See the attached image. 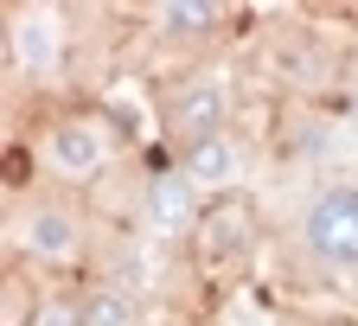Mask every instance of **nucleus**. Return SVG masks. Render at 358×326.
Instances as JSON below:
<instances>
[{"instance_id":"f257e3e1","label":"nucleus","mask_w":358,"mask_h":326,"mask_svg":"<svg viewBox=\"0 0 358 326\" xmlns=\"http://www.w3.org/2000/svg\"><path fill=\"white\" fill-rule=\"evenodd\" d=\"M307 250L327 269H358V185H327L307 205Z\"/></svg>"},{"instance_id":"0eeeda50","label":"nucleus","mask_w":358,"mask_h":326,"mask_svg":"<svg viewBox=\"0 0 358 326\" xmlns=\"http://www.w3.org/2000/svg\"><path fill=\"white\" fill-rule=\"evenodd\" d=\"M26 250L32 256H45V262H71L77 256V243H83V230H77V218L64 211V205H38L32 218H26Z\"/></svg>"},{"instance_id":"20e7f679","label":"nucleus","mask_w":358,"mask_h":326,"mask_svg":"<svg viewBox=\"0 0 358 326\" xmlns=\"http://www.w3.org/2000/svg\"><path fill=\"white\" fill-rule=\"evenodd\" d=\"M45 160H52L64 179H90V173L109 160V134L96 122H64L52 141H45Z\"/></svg>"},{"instance_id":"f8f14e48","label":"nucleus","mask_w":358,"mask_h":326,"mask_svg":"<svg viewBox=\"0 0 358 326\" xmlns=\"http://www.w3.org/2000/svg\"><path fill=\"white\" fill-rule=\"evenodd\" d=\"M352 128H358V90H352Z\"/></svg>"},{"instance_id":"9d476101","label":"nucleus","mask_w":358,"mask_h":326,"mask_svg":"<svg viewBox=\"0 0 358 326\" xmlns=\"http://www.w3.org/2000/svg\"><path fill=\"white\" fill-rule=\"evenodd\" d=\"M160 26H166V32H205V26H217V7H199V0H173V7H160Z\"/></svg>"},{"instance_id":"423d86ee","label":"nucleus","mask_w":358,"mask_h":326,"mask_svg":"<svg viewBox=\"0 0 358 326\" xmlns=\"http://www.w3.org/2000/svg\"><path fill=\"white\" fill-rule=\"evenodd\" d=\"M186 173L199 192H224V185H237V173H243V154H237V141L231 134H211V141H192L186 148Z\"/></svg>"},{"instance_id":"f03ea898","label":"nucleus","mask_w":358,"mask_h":326,"mask_svg":"<svg viewBox=\"0 0 358 326\" xmlns=\"http://www.w3.org/2000/svg\"><path fill=\"white\" fill-rule=\"evenodd\" d=\"M7 45L26 71H52L64 58V13L58 7H20L7 26Z\"/></svg>"},{"instance_id":"1a4fd4ad","label":"nucleus","mask_w":358,"mask_h":326,"mask_svg":"<svg viewBox=\"0 0 358 326\" xmlns=\"http://www.w3.org/2000/svg\"><path fill=\"white\" fill-rule=\"evenodd\" d=\"M83 326H134V295H128V288H103V295H90Z\"/></svg>"},{"instance_id":"39448f33","label":"nucleus","mask_w":358,"mask_h":326,"mask_svg":"<svg viewBox=\"0 0 358 326\" xmlns=\"http://www.w3.org/2000/svg\"><path fill=\"white\" fill-rule=\"evenodd\" d=\"M192 218H199V185L186 173H160L148 185V224L160 237H179V230H192Z\"/></svg>"},{"instance_id":"6e6552de","label":"nucleus","mask_w":358,"mask_h":326,"mask_svg":"<svg viewBox=\"0 0 358 326\" xmlns=\"http://www.w3.org/2000/svg\"><path fill=\"white\" fill-rule=\"evenodd\" d=\"M243 243H250V211L243 205H217L211 224H205V250L211 256H237Z\"/></svg>"},{"instance_id":"9b49d317","label":"nucleus","mask_w":358,"mask_h":326,"mask_svg":"<svg viewBox=\"0 0 358 326\" xmlns=\"http://www.w3.org/2000/svg\"><path fill=\"white\" fill-rule=\"evenodd\" d=\"M32 326H83V307H71V301H45Z\"/></svg>"},{"instance_id":"7ed1b4c3","label":"nucleus","mask_w":358,"mask_h":326,"mask_svg":"<svg viewBox=\"0 0 358 326\" xmlns=\"http://www.w3.org/2000/svg\"><path fill=\"white\" fill-rule=\"evenodd\" d=\"M224 115H231V83L224 77H192L186 90L173 97V128L192 134V141H211V134H224Z\"/></svg>"}]
</instances>
